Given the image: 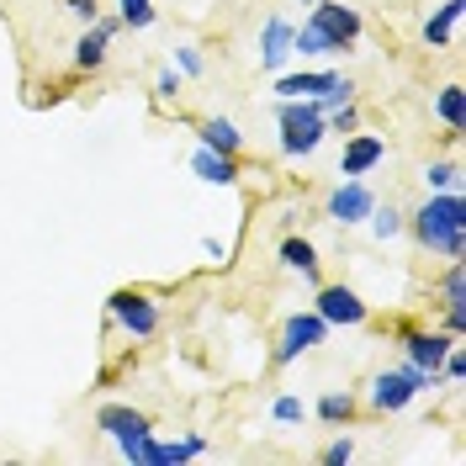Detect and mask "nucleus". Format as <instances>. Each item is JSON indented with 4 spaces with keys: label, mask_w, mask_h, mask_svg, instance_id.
<instances>
[{
    "label": "nucleus",
    "mask_w": 466,
    "mask_h": 466,
    "mask_svg": "<svg viewBox=\"0 0 466 466\" xmlns=\"http://www.w3.org/2000/svg\"><path fill=\"white\" fill-rule=\"evenodd\" d=\"M424 186H430V191H461V165H456V159L424 165Z\"/></svg>",
    "instance_id": "nucleus-25"
},
{
    "label": "nucleus",
    "mask_w": 466,
    "mask_h": 466,
    "mask_svg": "<svg viewBox=\"0 0 466 466\" xmlns=\"http://www.w3.org/2000/svg\"><path fill=\"white\" fill-rule=\"evenodd\" d=\"M180 96V75L175 69H159V80H154V101H175Z\"/></svg>",
    "instance_id": "nucleus-30"
},
{
    "label": "nucleus",
    "mask_w": 466,
    "mask_h": 466,
    "mask_svg": "<svg viewBox=\"0 0 466 466\" xmlns=\"http://www.w3.org/2000/svg\"><path fill=\"white\" fill-rule=\"evenodd\" d=\"M371 207H377V197H371L366 180H339L334 197H329V207H323V218L339 223V228H360V223L371 218Z\"/></svg>",
    "instance_id": "nucleus-7"
},
{
    "label": "nucleus",
    "mask_w": 466,
    "mask_h": 466,
    "mask_svg": "<svg viewBox=\"0 0 466 466\" xmlns=\"http://www.w3.org/2000/svg\"><path fill=\"white\" fill-rule=\"evenodd\" d=\"M440 291H445V334H456V339H461V334H466V265L461 260L445 265Z\"/></svg>",
    "instance_id": "nucleus-12"
},
{
    "label": "nucleus",
    "mask_w": 466,
    "mask_h": 466,
    "mask_svg": "<svg viewBox=\"0 0 466 466\" xmlns=\"http://www.w3.org/2000/svg\"><path fill=\"white\" fill-rule=\"evenodd\" d=\"M355 408H360V403H355V392H323L313 413H319L329 430H345L350 419H355Z\"/></svg>",
    "instance_id": "nucleus-22"
},
{
    "label": "nucleus",
    "mask_w": 466,
    "mask_h": 466,
    "mask_svg": "<svg viewBox=\"0 0 466 466\" xmlns=\"http://www.w3.org/2000/svg\"><path fill=\"white\" fill-rule=\"evenodd\" d=\"M413 398H419V392L408 387L403 371H377V377H371V398H366V403L377 408V413H403Z\"/></svg>",
    "instance_id": "nucleus-14"
},
{
    "label": "nucleus",
    "mask_w": 466,
    "mask_h": 466,
    "mask_svg": "<svg viewBox=\"0 0 466 466\" xmlns=\"http://www.w3.org/2000/svg\"><path fill=\"white\" fill-rule=\"evenodd\" d=\"M291 32L297 27H291L287 16H270V22L260 27V64L270 69V75H281V69L291 64Z\"/></svg>",
    "instance_id": "nucleus-13"
},
{
    "label": "nucleus",
    "mask_w": 466,
    "mask_h": 466,
    "mask_svg": "<svg viewBox=\"0 0 466 466\" xmlns=\"http://www.w3.org/2000/svg\"><path fill=\"white\" fill-rule=\"evenodd\" d=\"M175 69L197 80V75H202V54H197V48H175Z\"/></svg>",
    "instance_id": "nucleus-31"
},
{
    "label": "nucleus",
    "mask_w": 466,
    "mask_h": 466,
    "mask_svg": "<svg viewBox=\"0 0 466 466\" xmlns=\"http://www.w3.org/2000/svg\"><path fill=\"white\" fill-rule=\"evenodd\" d=\"M191 175L207 180V186H238V159H233V154H218V148H207V144H197V154H191Z\"/></svg>",
    "instance_id": "nucleus-16"
},
{
    "label": "nucleus",
    "mask_w": 466,
    "mask_h": 466,
    "mask_svg": "<svg viewBox=\"0 0 466 466\" xmlns=\"http://www.w3.org/2000/svg\"><path fill=\"white\" fill-rule=\"evenodd\" d=\"M116 22L133 32H148L154 22H159V11L148 5V0H116Z\"/></svg>",
    "instance_id": "nucleus-24"
},
{
    "label": "nucleus",
    "mask_w": 466,
    "mask_h": 466,
    "mask_svg": "<svg viewBox=\"0 0 466 466\" xmlns=\"http://www.w3.org/2000/svg\"><path fill=\"white\" fill-rule=\"evenodd\" d=\"M281 265H287V270H297L308 287H319V249H313V238H302V233L281 238Z\"/></svg>",
    "instance_id": "nucleus-17"
},
{
    "label": "nucleus",
    "mask_w": 466,
    "mask_h": 466,
    "mask_svg": "<svg viewBox=\"0 0 466 466\" xmlns=\"http://www.w3.org/2000/svg\"><path fill=\"white\" fill-rule=\"evenodd\" d=\"M106 313H112V323L127 334V339H154V334H159V323H165L159 302H154L148 291H138V287L112 291V297H106Z\"/></svg>",
    "instance_id": "nucleus-3"
},
{
    "label": "nucleus",
    "mask_w": 466,
    "mask_h": 466,
    "mask_svg": "<svg viewBox=\"0 0 466 466\" xmlns=\"http://www.w3.org/2000/svg\"><path fill=\"white\" fill-rule=\"evenodd\" d=\"M302 5H319V0H302Z\"/></svg>",
    "instance_id": "nucleus-32"
},
{
    "label": "nucleus",
    "mask_w": 466,
    "mask_h": 466,
    "mask_svg": "<svg viewBox=\"0 0 466 466\" xmlns=\"http://www.w3.org/2000/svg\"><path fill=\"white\" fill-rule=\"evenodd\" d=\"M345 461H355V440L350 435H339L334 445H323V466H345Z\"/></svg>",
    "instance_id": "nucleus-28"
},
{
    "label": "nucleus",
    "mask_w": 466,
    "mask_h": 466,
    "mask_svg": "<svg viewBox=\"0 0 466 466\" xmlns=\"http://www.w3.org/2000/svg\"><path fill=\"white\" fill-rule=\"evenodd\" d=\"M323 339H329V323L308 308V313H291L287 323H281V345H276V366H291L297 355H308V350H319Z\"/></svg>",
    "instance_id": "nucleus-6"
},
{
    "label": "nucleus",
    "mask_w": 466,
    "mask_h": 466,
    "mask_svg": "<svg viewBox=\"0 0 466 466\" xmlns=\"http://www.w3.org/2000/svg\"><path fill=\"white\" fill-rule=\"evenodd\" d=\"M381 159H387V144H381L377 133H360V127H355L345 138V154H339V175H345V180H360V175L377 170Z\"/></svg>",
    "instance_id": "nucleus-10"
},
{
    "label": "nucleus",
    "mask_w": 466,
    "mask_h": 466,
    "mask_svg": "<svg viewBox=\"0 0 466 466\" xmlns=\"http://www.w3.org/2000/svg\"><path fill=\"white\" fill-rule=\"evenodd\" d=\"M116 27H122L116 16H96V22H90V27L80 32V37H75V69H80V75H96V69H101V64L112 58V37H116Z\"/></svg>",
    "instance_id": "nucleus-8"
},
{
    "label": "nucleus",
    "mask_w": 466,
    "mask_h": 466,
    "mask_svg": "<svg viewBox=\"0 0 466 466\" xmlns=\"http://www.w3.org/2000/svg\"><path fill=\"white\" fill-rule=\"evenodd\" d=\"M313 313H319L329 329H360V323L371 319V308L360 302V291L355 287H319V297H313Z\"/></svg>",
    "instance_id": "nucleus-5"
},
{
    "label": "nucleus",
    "mask_w": 466,
    "mask_h": 466,
    "mask_svg": "<svg viewBox=\"0 0 466 466\" xmlns=\"http://www.w3.org/2000/svg\"><path fill=\"white\" fill-rule=\"evenodd\" d=\"M323 122H329V133L350 138V133L360 127V106H355V101H345V106H329V112H323Z\"/></svg>",
    "instance_id": "nucleus-26"
},
{
    "label": "nucleus",
    "mask_w": 466,
    "mask_h": 466,
    "mask_svg": "<svg viewBox=\"0 0 466 466\" xmlns=\"http://www.w3.org/2000/svg\"><path fill=\"white\" fill-rule=\"evenodd\" d=\"M408 228L419 238V249L445 255V260H461L466 255V202H461V191H430L424 207L408 212Z\"/></svg>",
    "instance_id": "nucleus-1"
},
{
    "label": "nucleus",
    "mask_w": 466,
    "mask_h": 466,
    "mask_svg": "<svg viewBox=\"0 0 466 466\" xmlns=\"http://www.w3.org/2000/svg\"><path fill=\"white\" fill-rule=\"evenodd\" d=\"M435 116L445 122V133L451 138H461V127H466V90L461 86H445L435 96Z\"/></svg>",
    "instance_id": "nucleus-21"
},
{
    "label": "nucleus",
    "mask_w": 466,
    "mask_h": 466,
    "mask_svg": "<svg viewBox=\"0 0 466 466\" xmlns=\"http://www.w3.org/2000/svg\"><path fill=\"white\" fill-rule=\"evenodd\" d=\"M276 127H281V154H287V159H308V154H319V144L329 138L323 106L308 101V96L281 101V106H276Z\"/></svg>",
    "instance_id": "nucleus-2"
},
{
    "label": "nucleus",
    "mask_w": 466,
    "mask_h": 466,
    "mask_svg": "<svg viewBox=\"0 0 466 466\" xmlns=\"http://www.w3.org/2000/svg\"><path fill=\"white\" fill-rule=\"evenodd\" d=\"M96 430L112 440H133V435H154V424H148V413H138V408L127 403H101L96 408Z\"/></svg>",
    "instance_id": "nucleus-11"
},
{
    "label": "nucleus",
    "mask_w": 466,
    "mask_h": 466,
    "mask_svg": "<svg viewBox=\"0 0 466 466\" xmlns=\"http://www.w3.org/2000/svg\"><path fill=\"white\" fill-rule=\"evenodd\" d=\"M461 11H466V0H445L435 16L424 22V43H430V48H451V37L461 27Z\"/></svg>",
    "instance_id": "nucleus-18"
},
{
    "label": "nucleus",
    "mask_w": 466,
    "mask_h": 466,
    "mask_svg": "<svg viewBox=\"0 0 466 466\" xmlns=\"http://www.w3.org/2000/svg\"><path fill=\"white\" fill-rule=\"evenodd\" d=\"M339 80V69H302V75H276V101H291V96H308V101H319L323 90Z\"/></svg>",
    "instance_id": "nucleus-15"
},
{
    "label": "nucleus",
    "mask_w": 466,
    "mask_h": 466,
    "mask_svg": "<svg viewBox=\"0 0 466 466\" xmlns=\"http://www.w3.org/2000/svg\"><path fill=\"white\" fill-rule=\"evenodd\" d=\"M308 22H313V27H319L323 37L334 43V54H350V48L360 43V32H366L360 11H355V5H339V0H319Z\"/></svg>",
    "instance_id": "nucleus-4"
},
{
    "label": "nucleus",
    "mask_w": 466,
    "mask_h": 466,
    "mask_svg": "<svg viewBox=\"0 0 466 466\" xmlns=\"http://www.w3.org/2000/svg\"><path fill=\"white\" fill-rule=\"evenodd\" d=\"M64 11H69V16H75L80 27H90V22L101 16V0H64Z\"/></svg>",
    "instance_id": "nucleus-29"
},
{
    "label": "nucleus",
    "mask_w": 466,
    "mask_h": 466,
    "mask_svg": "<svg viewBox=\"0 0 466 466\" xmlns=\"http://www.w3.org/2000/svg\"><path fill=\"white\" fill-rule=\"evenodd\" d=\"M398 339H403V360L424 366V371L440 381V360H445V350L456 345V334H435V329H403Z\"/></svg>",
    "instance_id": "nucleus-9"
},
{
    "label": "nucleus",
    "mask_w": 466,
    "mask_h": 466,
    "mask_svg": "<svg viewBox=\"0 0 466 466\" xmlns=\"http://www.w3.org/2000/svg\"><path fill=\"white\" fill-rule=\"evenodd\" d=\"M197 133H202V144L218 148V154H233V159L244 154V133H238V122H228V116H207Z\"/></svg>",
    "instance_id": "nucleus-19"
},
{
    "label": "nucleus",
    "mask_w": 466,
    "mask_h": 466,
    "mask_svg": "<svg viewBox=\"0 0 466 466\" xmlns=\"http://www.w3.org/2000/svg\"><path fill=\"white\" fill-rule=\"evenodd\" d=\"M207 451V440L202 435H186V440H154V466H186V461H197Z\"/></svg>",
    "instance_id": "nucleus-20"
},
{
    "label": "nucleus",
    "mask_w": 466,
    "mask_h": 466,
    "mask_svg": "<svg viewBox=\"0 0 466 466\" xmlns=\"http://www.w3.org/2000/svg\"><path fill=\"white\" fill-rule=\"evenodd\" d=\"M366 223H371V233H377L381 244H387V238H398V233L408 228V212H403L398 202H387V207L377 202V207H371V218H366Z\"/></svg>",
    "instance_id": "nucleus-23"
},
{
    "label": "nucleus",
    "mask_w": 466,
    "mask_h": 466,
    "mask_svg": "<svg viewBox=\"0 0 466 466\" xmlns=\"http://www.w3.org/2000/svg\"><path fill=\"white\" fill-rule=\"evenodd\" d=\"M270 419H276V424H302V419H308V403L291 398V392H281V398L270 403Z\"/></svg>",
    "instance_id": "nucleus-27"
}]
</instances>
